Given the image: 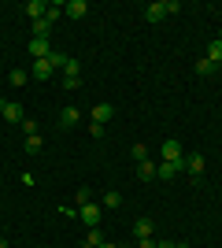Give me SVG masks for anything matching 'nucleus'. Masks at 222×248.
Returning a JSON list of instances; mask_svg holds the SVG:
<instances>
[{
  "mask_svg": "<svg viewBox=\"0 0 222 248\" xmlns=\"http://www.w3.org/2000/svg\"><path fill=\"white\" fill-rule=\"evenodd\" d=\"M178 8H181L178 0H156V4H148V8H145V19L148 22H163L167 15H174Z\"/></svg>",
  "mask_w": 222,
  "mask_h": 248,
  "instance_id": "obj_1",
  "label": "nucleus"
},
{
  "mask_svg": "<svg viewBox=\"0 0 222 248\" xmlns=\"http://www.w3.org/2000/svg\"><path fill=\"white\" fill-rule=\"evenodd\" d=\"M78 218H82L89 230H96L100 222H104V207H100V204H82V207H78Z\"/></svg>",
  "mask_w": 222,
  "mask_h": 248,
  "instance_id": "obj_2",
  "label": "nucleus"
},
{
  "mask_svg": "<svg viewBox=\"0 0 222 248\" xmlns=\"http://www.w3.org/2000/svg\"><path fill=\"white\" fill-rule=\"evenodd\" d=\"M159 155H163V163H174V159H181V145L178 141H174V137H167V141H163V145H159Z\"/></svg>",
  "mask_w": 222,
  "mask_h": 248,
  "instance_id": "obj_3",
  "label": "nucleus"
},
{
  "mask_svg": "<svg viewBox=\"0 0 222 248\" xmlns=\"http://www.w3.org/2000/svg\"><path fill=\"white\" fill-rule=\"evenodd\" d=\"M30 56H33V60H48V56H52L48 37H33V41H30Z\"/></svg>",
  "mask_w": 222,
  "mask_h": 248,
  "instance_id": "obj_4",
  "label": "nucleus"
},
{
  "mask_svg": "<svg viewBox=\"0 0 222 248\" xmlns=\"http://www.w3.org/2000/svg\"><path fill=\"white\" fill-rule=\"evenodd\" d=\"M63 15H71V19H85V15H89V4H85V0H67Z\"/></svg>",
  "mask_w": 222,
  "mask_h": 248,
  "instance_id": "obj_5",
  "label": "nucleus"
},
{
  "mask_svg": "<svg viewBox=\"0 0 222 248\" xmlns=\"http://www.w3.org/2000/svg\"><path fill=\"white\" fill-rule=\"evenodd\" d=\"M111 119H115V108H111V104H96V108H93V123L107 126Z\"/></svg>",
  "mask_w": 222,
  "mask_h": 248,
  "instance_id": "obj_6",
  "label": "nucleus"
},
{
  "mask_svg": "<svg viewBox=\"0 0 222 248\" xmlns=\"http://www.w3.org/2000/svg\"><path fill=\"white\" fill-rule=\"evenodd\" d=\"M22 11H26V19H33V22H37V19H44V11H48V4H44V0H30V4H26Z\"/></svg>",
  "mask_w": 222,
  "mask_h": 248,
  "instance_id": "obj_7",
  "label": "nucleus"
},
{
  "mask_svg": "<svg viewBox=\"0 0 222 248\" xmlns=\"http://www.w3.org/2000/svg\"><path fill=\"white\" fill-rule=\"evenodd\" d=\"M156 159H141V163H137V178H141V182H152V178H156Z\"/></svg>",
  "mask_w": 222,
  "mask_h": 248,
  "instance_id": "obj_8",
  "label": "nucleus"
},
{
  "mask_svg": "<svg viewBox=\"0 0 222 248\" xmlns=\"http://www.w3.org/2000/svg\"><path fill=\"white\" fill-rule=\"evenodd\" d=\"M52 71H56V67H52L48 60H33V67H30L33 78H52Z\"/></svg>",
  "mask_w": 222,
  "mask_h": 248,
  "instance_id": "obj_9",
  "label": "nucleus"
},
{
  "mask_svg": "<svg viewBox=\"0 0 222 248\" xmlns=\"http://www.w3.org/2000/svg\"><path fill=\"white\" fill-rule=\"evenodd\" d=\"M0 115H4V119H8V123H22V104L8 100V104H4V111H0Z\"/></svg>",
  "mask_w": 222,
  "mask_h": 248,
  "instance_id": "obj_10",
  "label": "nucleus"
},
{
  "mask_svg": "<svg viewBox=\"0 0 222 248\" xmlns=\"http://www.w3.org/2000/svg\"><path fill=\"white\" fill-rule=\"evenodd\" d=\"M82 123V115L74 111V108H63V111H59V126H63V130H71V126H78Z\"/></svg>",
  "mask_w": 222,
  "mask_h": 248,
  "instance_id": "obj_11",
  "label": "nucleus"
},
{
  "mask_svg": "<svg viewBox=\"0 0 222 248\" xmlns=\"http://www.w3.org/2000/svg\"><path fill=\"white\" fill-rule=\"evenodd\" d=\"M204 167H207L204 155H185V170H189V174H204Z\"/></svg>",
  "mask_w": 222,
  "mask_h": 248,
  "instance_id": "obj_12",
  "label": "nucleus"
},
{
  "mask_svg": "<svg viewBox=\"0 0 222 248\" xmlns=\"http://www.w3.org/2000/svg\"><path fill=\"white\" fill-rule=\"evenodd\" d=\"M207 60L222 71V41H207Z\"/></svg>",
  "mask_w": 222,
  "mask_h": 248,
  "instance_id": "obj_13",
  "label": "nucleus"
},
{
  "mask_svg": "<svg viewBox=\"0 0 222 248\" xmlns=\"http://www.w3.org/2000/svg\"><path fill=\"white\" fill-rule=\"evenodd\" d=\"M133 237H152V218H137V222H133Z\"/></svg>",
  "mask_w": 222,
  "mask_h": 248,
  "instance_id": "obj_14",
  "label": "nucleus"
},
{
  "mask_svg": "<svg viewBox=\"0 0 222 248\" xmlns=\"http://www.w3.org/2000/svg\"><path fill=\"white\" fill-rule=\"evenodd\" d=\"M100 245H104V233H100V226H96V230H89V233H85V245H82V248H100Z\"/></svg>",
  "mask_w": 222,
  "mask_h": 248,
  "instance_id": "obj_15",
  "label": "nucleus"
},
{
  "mask_svg": "<svg viewBox=\"0 0 222 248\" xmlns=\"http://www.w3.org/2000/svg\"><path fill=\"white\" fill-rule=\"evenodd\" d=\"M63 19V4H48V11H44V22L52 26V22H59Z\"/></svg>",
  "mask_w": 222,
  "mask_h": 248,
  "instance_id": "obj_16",
  "label": "nucleus"
},
{
  "mask_svg": "<svg viewBox=\"0 0 222 248\" xmlns=\"http://www.w3.org/2000/svg\"><path fill=\"white\" fill-rule=\"evenodd\" d=\"M118 204H122V197H118L115 189H107L104 197H100V207H118Z\"/></svg>",
  "mask_w": 222,
  "mask_h": 248,
  "instance_id": "obj_17",
  "label": "nucleus"
},
{
  "mask_svg": "<svg viewBox=\"0 0 222 248\" xmlns=\"http://www.w3.org/2000/svg\"><path fill=\"white\" fill-rule=\"evenodd\" d=\"M196 71H200V78H207V74H215L219 67H215V63L207 60V56H204V60H196Z\"/></svg>",
  "mask_w": 222,
  "mask_h": 248,
  "instance_id": "obj_18",
  "label": "nucleus"
},
{
  "mask_svg": "<svg viewBox=\"0 0 222 248\" xmlns=\"http://www.w3.org/2000/svg\"><path fill=\"white\" fill-rule=\"evenodd\" d=\"M41 148H44L41 134H33V137H26V152H30V155H37V152H41Z\"/></svg>",
  "mask_w": 222,
  "mask_h": 248,
  "instance_id": "obj_19",
  "label": "nucleus"
},
{
  "mask_svg": "<svg viewBox=\"0 0 222 248\" xmlns=\"http://www.w3.org/2000/svg\"><path fill=\"white\" fill-rule=\"evenodd\" d=\"M74 204H78V207H82V204H93V189H78V193H74Z\"/></svg>",
  "mask_w": 222,
  "mask_h": 248,
  "instance_id": "obj_20",
  "label": "nucleus"
},
{
  "mask_svg": "<svg viewBox=\"0 0 222 248\" xmlns=\"http://www.w3.org/2000/svg\"><path fill=\"white\" fill-rule=\"evenodd\" d=\"M78 71H82V67H78V60L71 56V60L63 63V78H78Z\"/></svg>",
  "mask_w": 222,
  "mask_h": 248,
  "instance_id": "obj_21",
  "label": "nucleus"
},
{
  "mask_svg": "<svg viewBox=\"0 0 222 248\" xmlns=\"http://www.w3.org/2000/svg\"><path fill=\"white\" fill-rule=\"evenodd\" d=\"M48 33H52V26H48L44 19H37V22H33V37H48Z\"/></svg>",
  "mask_w": 222,
  "mask_h": 248,
  "instance_id": "obj_22",
  "label": "nucleus"
},
{
  "mask_svg": "<svg viewBox=\"0 0 222 248\" xmlns=\"http://www.w3.org/2000/svg\"><path fill=\"white\" fill-rule=\"evenodd\" d=\"M71 60V56H63V52H52V56H48V63H52L56 71H63V63Z\"/></svg>",
  "mask_w": 222,
  "mask_h": 248,
  "instance_id": "obj_23",
  "label": "nucleus"
},
{
  "mask_svg": "<svg viewBox=\"0 0 222 248\" xmlns=\"http://www.w3.org/2000/svg\"><path fill=\"white\" fill-rule=\"evenodd\" d=\"M8 78H11V85H26V78H30V71H11Z\"/></svg>",
  "mask_w": 222,
  "mask_h": 248,
  "instance_id": "obj_24",
  "label": "nucleus"
},
{
  "mask_svg": "<svg viewBox=\"0 0 222 248\" xmlns=\"http://www.w3.org/2000/svg\"><path fill=\"white\" fill-rule=\"evenodd\" d=\"M22 134H26V137H33V134H37V123H33V119H22Z\"/></svg>",
  "mask_w": 222,
  "mask_h": 248,
  "instance_id": "obj_25",
  "label": "nucleus"
},
{
  "mask_svg": "<svg viewBox=\"0 0 222 248\" xmlns=\"http://www.w3.org/2000/svg\"><path fill=\"white\" fill-rule=\"evenodd\" d=\"M130 152H133V159H137V163H141V159H148V148H145V145H133Z\"/></svg>",
  "mask_w": 222,
  "mask_h": 248,
  "instance_id": "obj_26",
  "label": "nucleus"
},
{
  "mask_svg": "<svg viewBox=\"0 0 222 248\" xmlns=\"http://www.w3.org/2000/svg\"><path fill=\"white\" fill-rule=\"evenodd\" d=\"M104 130H107V126H100V123H89V134H93V137H104Z\"/></svg>",
  "mask_w": 222,
  "mask_h": 248,
  "instance_id": "obj_27",
  "label": "nucleus"
},
{
  "mask_svg": "<svg viewBox=\"0 0 222 248\" xmlns=\"http://www.w3.org/2000/svg\"><path fill=\"white\" fill-rule=\"evenodd\" d=\"M156 248H178V245H170V241H156Z\"/></svg>",
  "mask_w": 222,
  "mask_h": 248,
  "instance_id": "obj_28",
  "label": "nucleus"
},
{
  "mask_svg": "<svg viewBox=\"0 0 222 248\" xmlns=\"http://www.w3.org/2000/svg\"><path fill=\"white\" fill-rule=\"evenodd\" d=\"M100 248H118V245H111V241H104V245H100Z\"/></svg>",
  "mask_w": 222,
  "mask_h": 248,
  "instance_id": "obj_29",
  "label": "nucleus"
},
{
  "mask_svg": "<svg viewBox=\"0 0 222 248\" xmlns=\"http://www.w3.org/2000/svg\"><path fill=\"white\" fill-rule=\"evenodd\" d=\"M0 248H8V241H4V237H0Z\"/></svg>",
  "mask_w": 222,
  "mask_h": 248,
  "instance_id": "obj_30",
  "label": "nucleus"
},
{
  "mask_svg": "<svg viewBox=\"0 0 222 248\" xmlns=\"http://www.w3.org/2000/svg\"><path fill=\"white\" fill-rule=\"evenodd\" d=\"M4 104H8V100H0V111H4Z\"/></svg>",
  "mask_w": 222,
  "mask_h": 248,
  "instance_id": "obj_31",
  "label": "nucleus"
},
{
  "mask_svg": "<svg viewBox=\"0 0 222 248\" xmlns=\"http://www.w3.org/2000/svg\"><path fill=\"white\" fill-rule=\"evenodd\" d=\"M33 248H41V245H33Z\"/></svg>",
  "mask_w": 222,
  "mask_h": 248,
  "instance_id": "obj_32",
  "label": "nucleus"
}]
</instances>
